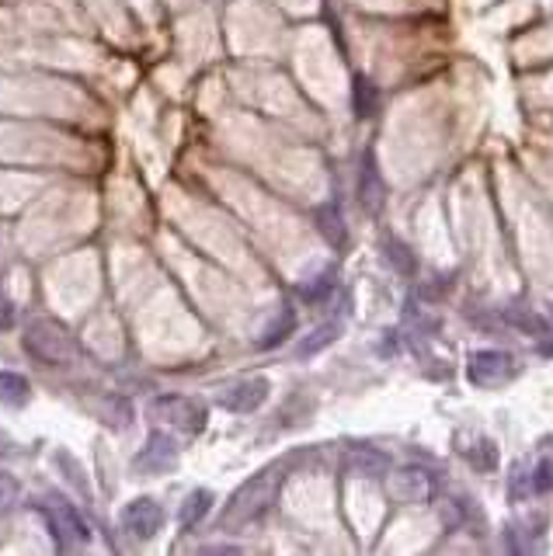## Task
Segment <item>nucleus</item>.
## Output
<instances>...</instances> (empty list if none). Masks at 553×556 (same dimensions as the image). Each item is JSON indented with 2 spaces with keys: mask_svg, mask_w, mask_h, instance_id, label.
<instances>
[{
  "mask_svg": "<svg viewBox=\"0 0 553 556\" xmlns=\"http://www.w3.org/2000/svg\"><path fill=\"white\" fill-rule=\"evenodd\" d=\"M282 487V470L279 466H268V470L254 473L247 484L237 487V494L230 497L227 511H223V525H247L258 515H265L272 508L275 494Z\"/></svg>",
  "mask_w": 553,
  "mask_h": 556,
  "instance_id": "1",
  "label": "nucleus"
},
{
  "mask_svg": "<svg viewBox=\"0 0 553 556\" xmlns=\"http://www.w3.org/2000/svg\"><path fill=\"white\" fill-rule=\"evenodd\" d=\"M39 511H42V518H46L49 532H53L60 550H84V546L91 543V529H87L84 515H80L67 497L46 494L39 501Z\"/></svg>",
  "mask_w": 553,
  "mask_h": 556,
  "instance_id": "2",
  "label": "nucleus"
},
{
  "mask_svg": "<svg viewBox=\"0 0 553 556\" xmlns=\"http://www.w3.org/2000/svg\"><path fill=\"white\" fill-rule=\"evenodd\" d=\"M25 351L46 365H67V362H74L77 345L60 320L39 317L25 327Z\"/></svg>",
  "mask_w": 553,
  "mask_h": 556,
  "instance_id": "3",
  "label": "nucleus"
},
{
  "mask_svg": "<svg viewBox=\"0 0 553 556\" xmlns=\"http://www.w3.org/2000/svg\"><path fill=\"white\" fill-rule=\"evenodd\" d=\"M150 417L171 424V428H185V431H202L206 424V407L192 397H157L150 400Z\"/></svg>",
  "mask_w": 553,
  "mask_h": 556,
  "instance_id": "4",
  "label": "nucleus"
},
{
  "mask_svg": "<svg viewBox=\"0 0 553 556\" xmlns=\"http://www.w3.org/2000/svg\"><path fill=\"white\" fill-rule=\"evenodd\" d=\"M387 490L397 504H428L435 497V480L421 466H404L387 477Z\"/></svg>",
  "mask_w": 553,
  "mask_h": 556,
  "instance_id": "5",
  "label": "nucleus"
},
{
  "mask_svg": "<svg viewBox=\"0 0 553 556\" xmlns=\"http://www.w3.org/2000/svg\"><path fill=\"white\" fill-rule=\"evenodd\" d=\"M467 376L474 386H487L491 390V386H501L515 376V358L508 351H494V348L474 351L467 362Z\"/></svg>",
  "mask_w": 553,
  "mask_h": 556,
  "instance_id": "6",
  "label": "nucleus"
},
{
  "mask_svg": "<svg viewBox=\"0 0 553 556\" xmlns=\"http://www.w3.org/2000/svg\"><path fill=\"white\" fill-rule=\"evenodd\" d=\"M164 508L154 501V497H136V501H129L126 508H122L119 522L122 529L129 532L133 539H140V543H147V539H154L160 529H164Z\"/></svg>",
  "mask_w": 553,
  "mask_h": 556,
  "instance_id": "7",
  "label": "nucleus"
},
{
  "mask_svg": "<svg viewBox=\"0 0 553 556\" xmlns=\"http://www.w3.org/2000/svg\"><path fill=\"white\" fill-rule=\"evenodd\" d=\"M133 463H136V470H140V473H167V470H174V466H178V442H174L171 435H160V431H154Z\"/></svg>",
  "mask_w": 553,
  "mask_h": 556,
  "instance_id": "8",
  "label": "nucleus"
},
{
  "mask_svg": "<svg viewBox=\"0 0 553 556\" xmlns=\"http://www.w3.org/2000/svg\"><path fill=\"white\" fill-rule=\"evenodd\" d=\"M268 393H272V386H268V379H240L237 386H230L227 397H223V407L234 414H251L258 411L261 404L268 400Z\"/></svg>",
  "mask_w": 553,
  "mask_h": 556,
  "instance_id": "9",
  "label": "nucleus"
},
{
  "mask_svg": "<svg viewBox=\"0 0 553 556\" xmlns=\"http://www.w3.org/2000/svg\"><path fill=\"white\" fill-rule=\"evenodd\" d=\"M383 195H387V188H383V178H380V171H376V157H373V153H366V157H362V171H359V202H362V209L380 212Z\"/></svg>",
  "mask_w": 553,
  "mask_h": 556,
  "instance_id": "10",
  "label": "nucleus"
},
{
  "mask_svg": "<svg viewBox=\"0 0 553 556\" xmlns=\"http://www.w3.org/2000/svg\"><path fill=\"white\" fill-rule=\"evenodd\" d=\"M32 400V383L21 372L0 369V407H25Z\"/></svg>",
  "mask_w": 553,
  "mask_h": 556,
  "instance_id": "11",
  "label": "nucleus"
},
{
  "mask_svg": "<svg viewBox=\"0 0 553 556\" xmlns=\"http://www.w3.org/2000/svg\"><path fill=\"white\" fill-rule=\"evenodd\" d=\"M345 463H348V470H352L355 477H383V473L390 470V459L383 456V452H376V449H352Z\"/></svg>",
  "mask_w": 553,
  "mask_h": 556,
  "instance_id": "12",
  "label": "nucleus"
},
{
  "mask_svg": "<svg viewBox=\"0 0 553 556\" xmlns=\"http://www.w3.org/2000/svg\"><path fill=\"white\" fill-rule=\"evenodd\" d=\"M352 108L359 119H373V115L380 112V87H376L369 77H362V73L352 84Z\"/></svg>",
  "mask_w": 553,
  "mask_h": 556,
  "instance_id": "13",
  "label": "nucleus"
},
{
  "mask_svg": "<svg viewBox=\"0 0 553 556\" xmlns=\"http://www.w3.org/2000/svg\"><path fill=\"white\" fill-rule=\"evenodd\" d=\"M293 331H296V310H293V306H282L279 317H275L272 324H268L265 331H261L258 348H275V345H282V341H286Z\"/></svg>",
  "mask_w": 553,
  "mask_h": 556,
  "instance_id": "14",
  "label": "nucleus"
},
{
  "mask_svg": "<svg viewBox=\"0 0 553 556\" xmlns=\"http://www.w3.org/2000/svg\"><path fill=\"white\" fill-rule=\"evenodd\" d=\"M209 508H213V494H209V490H192V494L185 497V504H181V511H178L181 529H192V525H199L202 518L209 515Z\"/></svg>",
  "mask_w": 553,
  "mask_h": 556,
  "instance_id": "15",
  "label": "nucleus"
},
{
  "mask_svg": "<svg viewBox=\"0 0 553 556\" xmlns=\"http://www.w3.org/2000/svg\"><path fill=\"white\" fill-rule=\"evenodd\" d=\"M338 334H341V327H338V324H324V327H314V331L307 334V341H300V348H296V355H300V358H310V355H317L320 348L334 345V341H338Z\"/></svg>",
  "mask_w": 553,
  "mask_h": 556,
  "instance_id": "16",
  "label": "nucleus"
},
{
  "mask_svg": "<svg viewBox=\"0 0 553 556\" xmlns=\"http://www.w3.org/2000/svg\"><path fill=\"white\" fill-rule=\"evenodd\" d=\"M317 230L324 233V237L331 240L334 247L345 244V219H341V212L334 209V206L317 209Z\"/></svg>",
  "mask_w": 553,
  "mask_h": 556,
  "instance_id": "17",
  "label": "nucleus"
},
{
  "mask_svg": "<svg viewBox=\"0 0 553 556\" xmlns=\"http://www.w3.org/2000/svg\"><path fill=\"white\" fill-rule=\"evenodd\" d=\"M331 289H334V272H320L300 285V299L303 303H324L331 296Z\"/></svg>",
  "mask_w": 553,
  "mask_h": 556,
  "instance_id": "18",
  "label": "nucleus"
},
{
  "mask_svg": "<svg viewBox=\"0 0 553 556\" xmlns=\"http://www.w3.org/2000/svg\"><path fill=\"white\" fill-rule=\"evenodd\" d=\"M383 251H387V261L397 268L400 275H414V254L407 244H400V240H383Z\"/></svg>",
  "mask_w": 553,
  "mask_h": 556,
  "instance_id": "19",
  "label": "nucleus"
},
{
  "mask_svg": "<svg viewBox=\"0 0 553 556\" xmlns=\"http://www.w3.org/2000/svg\"><path fill=\"white\" fill-rule=\"evenodd\" d=\"M505 317H508V324H515L526 334H547V320L533 310H505Z\"/></svg>",
  "mask_w": 553,
  "mask_h": 556,
  "instance_id": "20",
  "label": "nucleus"
},
{
  "mask_svg": "<svg viewBox=\"0 0 553 556\" xmlns=\"http://www.w3.org/2000/svg\"><path fill=\"white\" fill-rule=\"evenodd\" d=\"M467 459L477 466V470L491 473L494 466H498V449H494V442H491V438H480V442H477V449H470V452H467Z\"/></svg>",
  "mask_w": 553,
  "mask_h": 556,
  "instance_id": "21",
  "label": "nucleus"
},
{
  "mask_svg": "<svg viewBox=\"0 0 553 556\" xmlns=\"http://www.w3.org/2000/svg\"><path fill=\"white\" fill-rule=\"evenodd\" d=\"M508 494H512V501H529V494H533V473L526 477V466H512V477H508Z\"/></svg>",
  "mask_w": 553,
  "mask_h": 556,
  "instance_id": "22",
  "label": "nucleus"
},
{
  "mask_svg": "<svg viewBox=\"0 0 553 556\" xmlns=\"http://www.w3.org/2000/svg\"><path fill=\"white\" fill-rule=\"evenodd\" d=\"M14 320H18V303H14V299L7 296L4 278H0V331H11Z\"/></svg>",
  "mask_w": 553,
  "mask_h": 556,
  "instance_id": "23",
  "label": "nucleus"
},
{
  "mask_svg": "<svg viewBox=\"0 0 553 556\" xmlns=\"http://www.w3.org/2000/svg\"><path fill=\"white\" fill-rule=\"evenodd\" d=\"M533 490L536 494H553V459H543L533 470Z\"/></svg>",
  "mask_w": 553,
  "mask_h": 556,
  "instance_id": "24",
  "label": "nucleus"
},
{
  "mask_svg": "<svg viewBox=\"0 0 553 556\" xmlns=\"http://www.w3.org/2000/svg\"><path fill=\"white\" fill-rule=\"evenodd\" d=\"M18 501V484L7 470H0V508H11Z\"/></svg>",
  "mask_w": 553,
  "mask_h": 556,
  "instance_id": "25",
  "label": "nucleus"
},
{
  "mask_svg": "<svg viewBox=\"0 0 553 556\" xmlns=\"http://www.w3.org/2000/svg\"><path fill=\"white\" fill-rule=\"evenodd\" d=\"M206 553H240V546H206Z\"/></svg>",
  "mask_w": 553,
  "mask_h": 556,
  "instance_id": "26",
  "label": "nucleus"
},
{
  "mask_svg": "<svg viewBox=\"0 0 553 556\" xmlns=\"http://www.w3.org/2000/svg\"><path fill=\"white\" fill-rule=\"evenodd\" d=\"M14 445H11V438L4 435V431H0V456H7V452H11Z\"/></svg>",
  "mask_w": 553,
  "mask_h": 556,
  "instance_id": "27",
  "label": "nucleus"
},
{
  "mask_svg": "<svg viewBox=\"0 0 553 556\" xmlns=\"http://www.w3.org/2000/svg\"><path fill=\"white\" fill-rule=\"evenodd\" d=\"M543 351H547V355H553V341H550V345H543Z\"/></svg>",
  "mask_w": 553,
  "mask_h": 556,
  "instance_id": "28",
  "label": "nucleus"
}]
</instances>
